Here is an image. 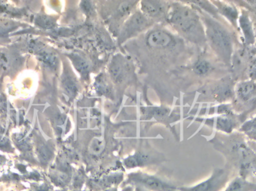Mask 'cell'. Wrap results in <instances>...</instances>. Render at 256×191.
Wrapping results in <instances>:
<instances>
[{"instance_id":"obj_1","label":"cell","mask_w":256,"mask_h":191,"mask_svg":"<svg viewBox=\"0 0 256 191\" xmlns=\"http://www.w3.org/2000/svg\"><path fill=\"white\" fill-rule=\"evenodd\" d=\"M214 144L226 157L232 167L238 169L240 177L246 178L249 175H256V153L242 134L214 137Z\"/></svg>"},{"instance_id":"obj_2","label":"cell","mask_w":256,"mask_h":191,"mask_svg":"<svg viewBox=\"0 0 256 191\" xmlns=\"http://www.w3.org/2000/svg\"><path fill=\"white\" fill-rule=\"evenodd\" d=\"M201 13V19L206 27V40L218 61L230 72L236 45H240L237 36L233 30L230 29L219 19L202 10Z\"/></svg>"},{"instance_id":"obj_3","label":"cell","mask_w":256,"mask_h":191,"mask_svg":"<svg viewBox=\"0 0 256 191\" xmlns=\"http://www.w3.org/2000/svg\"><path fill=\"white\" fill-rule=\"evenodd\" d=\"M166 16L170 23L185 38L201 46L207 43L201 17L192 7L176 4L168 8Z\"/></svg>"},{"instance_id":"obj_4","label":"cell","mask_w":256,"mask_h":191,"mask_svg":"<svg viewBox=\"0 0 256 191\" xmlns=\"http://www.w3.org/2000/svg\"><path fill=\"white\" fill-rule=\"evenodd\" d=\"M236 113L246 114L256 109V81L242 80L236 84L234 99L231 103Z\"/></svg>"},{"instance_id":"obj_5","label":"cell","mask_w":256,"mask_h":191,"mask_svg":"<svg viewBox=\"0 0 256 191\" xmlns=\"http://www.w3.org/2000/svg\"><path fill=\"white\" fill-rule=\"evenodd\" d=\"M236 82L230 74L226 75L216 79L204 90V95L212 102L226 104L234 99Z\"/></svg>"},{"instance_id":"obj_6","label":"cell","mask_w":256,"mask_h":191,"mask_svg":"<svg viewBox=\"0 0 256 191\" xmlns=\"http://www.w3.org/2000/svg\"><path fill=\"white\" fill-rule=\"evenodd\" d=\"M231 171L230 168H216L209 178L192 187L180 189L182 191H224L230 183Z\"/></svg>"},{"instance_id":"obj_7","label":"cell","mask_w":256,"mask_h":191,"mask_svg":"<svg viewBox=\"0 0 256 191\" xmlns=\"http://www.w3.org/2000/svg\"><path fill=\"white\" fill-rule=\"evenodd\" d=\"M149 24L148 18L142 13L136 12L134 13L128 22L124 24L120 35V43H123L129 37H132L137 33L144 29Z\"/></svg>"},{"instance_id":"obj_8","label":"cell","mask_w":256,"mask_h":191,"mask_svg":"<svg viewBox=\"0 0 256 191\" xmlns=\"http://www.w3.org/2000/svg\"><path fill=\"white\" fill-rule=\"evenodd\" d=\"M239 31H242L244 36V45L245 46H252L256 43V35L255 28L249 11L242 10L238 19Z\"/></svg>"},{"instance_id":"obj_9","label":"cell","mask_w":256,"mask_h":191,"mask_svg":"<svg viewBox=\"0 0 256 191\" xmlns=\"http://www.w3.org/2000/svg\"><path fill=\"white\" fill-rule=\"evenodd\" d=\"M215 7L218 9V13L221 16L226 19V20L231 24L233 28L239 30L238 19L240 12L237 6L234 5V2L232 1H213Z\"/></svg>"},{"instance_id":"obj_10","label":"cell","mask_w":256,"mask_h":191,"mask_svg":"<svg viewBox=\"0 0 256 191\" xmlns=\"http://www.w3.org/2000/svg\"><path fill=\"white\" fill-rule=\"evenodd\" d=\"M147 44L150 47L156 49H164L172 46L174 43L173 37L170 33L164 30H153L148 34Z\"/></svg>"},{"instance_id":"obj_11","label":"cell","mask_w":256,"mask_h":191,"mask_svg":"<svg viewBox=\"0 0 256 191\" xmlns=\"http://www.w3.org/2000/svg\"><path fill=\"white\" fill-rule=\"evenodd\" d=\"M30 50L32 51L39 61L50 70H56L58 67V59L54 52L45 49L38 42L34 41L30 44Z\"/></svg>"},{"instance_id":"obj_12","label":"cell","mask_w":256,"mask_h":191,"mask_svg":"<svg viewBox=\"0 0 256 191\" xmlns=\"http://www.w3.org/2000/svg\"><path fill=\"white\" fill-rule=\"evenodd\" d=\"M192 70L198 77L207 78L218 71V66L206 57H200L192 66Z\"/></svg>"},{"instance_id":"obj_13","label":"cell","mask_w":256,"mask_h":191,"mask_svg":"<svg viewBox=\"0 0 256 191\" xmlns=\"http://www.w3.org/2000/svg\"><path fill=\"white\" fill-rule=\"evenodd\" d=\"M131 179L135 183L143 185L148 189L154 191H171L173 189L170 185L161 181L159 179L152 177V176L146 175V174H135Z\"/></svg>"},{"instance_id":"obj_14","label":"cell","mask_w":256,"mask_h":191,"mask_svg":"<svg viewBox=\"0 0 256 191\" xmlns=\"http://www.w3.org/2000/svg\"><path fill=\"white\" fill-rule=\"evenodd\" d=\"M142 13L148 18H160L168 13L166 3L160 1H143L141 2Z\"/></svg>"},{"instance_id":"obj_15","label":"cell","mask_w":256,"mask_h":191,"mask_svg":"<svg viewBox=\"0 0 256 191\" xmlns=\"http://www.w3.org/2000/svg\"><path fill=\"white\" fill-rule=\"evenodd\" d=\"M224 191H256V183L238 176L230 180Z\"/></svg>"},{"instance_id":"obj_16","label":"cell","mask_w":256,"mask_h":191,"mask_svg":"<svg viewBox=\"0 0 256 191\" xmlns=\"http://www.w3.org/2000/svg\"><path fill=\"white\" fill-rule=\"evenodd\" d=\"M62 86L64 92L70 97H74L78 94V83H76L74 78L68 73H64L63 75L62 79Z\"/></svg>"},{"instance_id":"obj_17","label":"cell","mask_w":256,"mask_h":191,"mask_svg":"<svg viewBox=\"0 0 256 191\" xmlns=\"http://www.w3.org/2000/svg\"><path fill=\"white\" fill-rule=\"evenodd\" d=\"M242 133L252 141H256V117L246 120L239 129Z\"/></svg>"},{"instance_id":"obj_18","label":"cell","mask_w":256,"mask_h":191,"mask_svg":"<svg viewBox=\"0 0 256 191\" xmlns=\"http://www.w3.org/2000/svg\"><path fill=\"white\" fill-rule=\"evenodd\" d=\"M37 153L40 162L42 163H48L51 158H52V150L50 148L49 146L44 143H39L37 146Z\"/></svg>"},{"instance_id":"obj_19","label":"cell","mask_w":256,"mask_h":191,"mask_svg":"<svg viewBox=\"0 0 256 191\" xmlns=\"http://www.w3.org/2000/svg\"><path fill=\"white\" fill-rule=\"evenodd\" d=\"M72 61H74V64L75 67H76V70L80 72V73H82V74H86V73L88 72V65L87 61H86L84 58H82V57L78 55H74V56L72 58Z\"/></svg>"},{"instance_id":"obj_20","label":"cell","mask_w":256,"mask_h":191,"mask_svg":"<svg viewBox=\"0 0 256 191\" xmlns=\"http://www.w3.org/2000/svg\"><path fill=\"white\" fill-rule=\"evenodd\" d=\"M34 22L36 25H38L39 27L42 28H50L54 26V19H51L49 16H37L36 19H34Z\"/></svg>"},{"instance_id":"obj_21","label":"cell","mask_w":256,"mask_h":191,"mask_svg":"<svg viewBox=\"0 0 256 191\" xmlns=\"http://www.w3.org/2000/svg\"><path fill=\"white\" fill-rule=\"evenodd\" d=\"M104 148V145L103 141L99 139H94L90 144V150L92 154L98 156L103 152Z\"/></svg>"},{"instance_id":"obj_22","label":"cell","mask_w":256,"mask_h":191,"mask_svg":"<svg viewBox=\"0 0 256 191\" xmlns=\"http://www.w3.org/2000/svg\"><path fill=\"white\" fill-rule=\"evenodd\" d=\"M0 150L4 152H12L13 150L10 141L2 135H0Z\"/></svg>"},{"instance_id":"obj_23","label":"cell","mask_w":256,"mask_h":191,"mask_svg":"<svg viewBox=\"0 0 256 191\" xmlns=\"http://www.w3.org/2000/svg\"><path fill=\"white\" fill-rule=\"evenodd\" d=\"M3 132H4V129L2 126L1 123H0V135H2Z\"/></svg>"}]
</instances>
